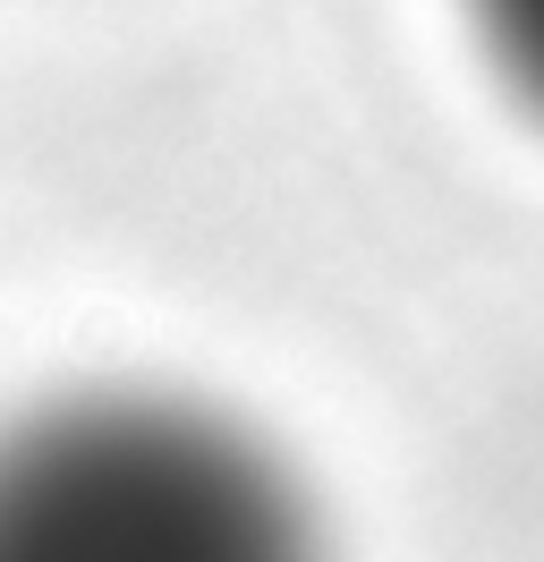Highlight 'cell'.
I'll use <instances>...</instances> for the list:
<instances>
[{
	"mask_svg": "<svg viewBox=\"0 0 544 562\" xmlns=\"http://www.w3.org/2000/svg\"><path fill=\"white\" fill-rule=\"evenodd\" d=\"M0 562H298L264 494L188 452H68L0 486Z\"/></svg>",
	"mask_w": 544,
	"mask_h": 562,
	"instance_id": "cell-1",
	"label": "cell"
}]
</instances>
